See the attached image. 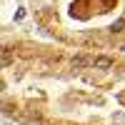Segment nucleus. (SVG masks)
I'll return each instance as SVG.
<instances>
[{
    "instance_id": "1",
    "label": "nucleus",
    "mask_w": 125,
    "mask_h": 125,
    "mask_svg": "<svg viewBox=\"0 0 125 125\" xmlns=\"http://www.w3.org/2000/svg\"><path fill=\"white\" fill-rule=\"evenodd\" d=\"M93 65H95V70H110L113 65H115V60L108 58V55H98L95 60H93Z\"/></svg>"
},
{
    "instance_id": "2",
    "label": "nucleus",
    "mask_w": 125,
    "mask_h": 125,
    "mask_svg": "<svg viewBox=\"0 0 125 125\" xmlns=\"http://www.w3.org/2000/svg\"><path fill=\"white\" fill-rule=\"evenodd\" d=\"M88 65V58L85 55H78V58H73V70H83Z\"/></svg>"
},
{
    "instance_id": "3",
    "label": "nucleus",
    "mask_w": 125,
    "mask_h": 125,
    "mask_svg": "<svg viewBox=\"0 0 125 125\" xmlns=\"http://www.w3.org/2000/svg\"><path fill=\"white\" fill-rule=\"evenodd\" d=\"M3 65L5 68L13 65V50H10V48H3Z\"/></svg>"
},
{
    "instance_id": "4",
    "label": "nucleus",
    "mask_w": 125,
    "mask_h": 125,
    "mask_svg": "<svg viewBox=\"0 0 125 125\" xmlns=\"http://www.w3.org/2000/svg\"><path fill=\"white\" fill-rule=\"evenodd\" d=\"M125 28V20H118V23L115 25H113V33H120V30Z\"/></svg>"
}]
</instances>
